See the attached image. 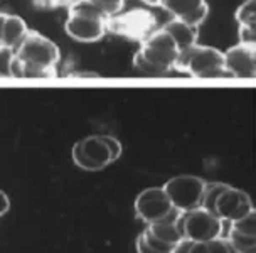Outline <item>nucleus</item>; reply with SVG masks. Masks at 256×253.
I'll return each instance as SVG.
<instances>
[{
	"instance_id": "obj_1",
	"label": "nucleus",
	"mask_w": 256,
	"mask_h": 253,
	"mask_svg": "<svg viewBox=\"0 0 256 253\" xmlns=\"http://www.w3.org/2000/svg\"><path fill=\"white\" fill-rule=\"evenodd\" d=\"M179 56V46L164 27H160L145 43H142L134 56V68L147 75H166L176 70Z\"/></svg>"
},
{
	"instance_id": "obj_2",
	"label": "nucleus",
	"mask_w": 256,
	"mask_h": 253,
	"mask_svg": "<svg viewBox=\"0 0 256 253\" xmlns=\"http://www.w3.org/2000/svg\"><path fill=\"white\" fill-rule=\"evenodd\" d=\"M176 70L194 78H228L224 53L212 46H192L180 51Z\"/></svg>"
},
{
	"instance_id": "obj_3",
	"label": "nucleus",
	"mask_w": 256,
	"mask_h": 253,
	"mask_svg": "<svg viewBox=\"0 0 256 253\" xmlns=\"http://www.w3.org/2000/svg\"><path fill=\"white\" fill-rule=\"evenodd\" d=\"M16 56L26 66L38 68V70H44L58 75V64L61 61L59 46L38 31L27 32L26 39L16 49Z\"/></svg>"
},
{
	"instance_id": "obj_4",
	"label": "nucleus",
	"mask_w": 256,
	"mask_h": 253,
	"mask_svg": "<svg viewBox=\"0 0 256 253\" xmlns=\"http://www.w3.org/2000/svg\"><path fill=\"white\" fill-rule=\"evenodd\" d=\"M106 27L110 32L120 38L142 44L154 32L158 31V22L155 14L148 9H130L126 12H120L118 16L110 17Z\"/></svg>"
},
{
	"instance_id": "obj_5",
	"label": "nucleus",
	"mask_w": 256,
	"mask_h": 253,
	"mask_svg": "<svg viewBox=\"0 0 256 253\" xmlns=\"http://www.w3.org/2000/svg\"><path fill=\"white\" fill-rule=\"evenodd\" d=\"M208 182L202 177L198 176H176L164 184V191L170 197L172 204L176 209L187 213V211L198 209L202 204V196Z\"/></svg>"
},
{
	"instance_id": "obj_6",
	"label": "nucleus",
	"mask_w": 256,
	"mask_h": 253,
	"mask_svg": "<svg viewBox=\"0 0 256 253\" xmlns=\"http://www.w3.org/2000/svg\"><path fill=\"white\" fill-rule=\"evenodd\" d=\"M72 160L83 171L96 172L112 164L113 157L104 135H90L83 140H78L74 144V147H72Z\"/></svg>"
},
{
	"instance_id": "obj_7",
	"label": "nucleus",
	"mask_w": 256,
	"mask_h": 253,
	"mask_svg": "<svg viewBox=\"0 0 256 253\" xmlns=\"http://www.w3.org/2000/svg\"><path fill=\"white\" fill-rule=\"evenodd\" d=\"M180 226L184 238L190 241L208 243L216 240V238H221L222 233V221L204 208L192 209L182 214Z\"/></svg>"
},
{
	"instance_id": "obj_8",
	"label": "nucleus",
	"mask_w": 256,
	"mask_h": 253,
	"mask_svg": "<svg viewBox=\"0 0 256 253\" xmlns=\"http://www.w3.org/2000/svg\"><path fill=\"white\" fill-rule=\"evenodd\" d=\"M134 206L136 218H140L147 224L162 221V219L168 218L172 211L176 209L170 197L164 191V187H147V189H144L136 196Z\"/></svg>"
},
{
	"instance_id": "obj_9",
	"label": "nucleus",
	"mask_w": 256,
	"mask_h": 253,
	"mask_svg": "<svg viewBox=\"0 0 256 253\" xmlns=\"http://www.w3.org/2000/svg\"><path fill=\"white\" fill-rule=\"evenodd\" d=\"M253 209H254V206H253L251 197L246 194L244 191L228 184V187L218 197L214 214H216L221 221L234 223L238 219L244 218V216L251 213Z\"/></svg>"
},
{
	"instance_id": "obj_10",
	"label": "nucleus",
	"mask_w": 256,
	"mask_h": 253,
	"mask_svg": "<svg viewBox=\"0 0 256 253\" xmlns=\"http://www.w3.org/2000/svg\"><path fill=\"white\" fill-rule=\"evenodd\" d=\"M106 24V21L68 14L64 31L71 39L78 41V43H96V41H102L108 32Z\"/></svg>"
},
{
	"instance_id": "obj_11",
	"label": "nucleus",
	"mask_w": 256,
	"mask_h": 253,
	"mask_svg": "<svg viewBox=\"0 0 256 253\" xmlns=\"http://www.w3.org/2000/svg\"><path fill=\"white\" fill-rule=\"evenodd\" d=\"M226 71L232 78H256V48L238 43L224 53Z\"/></svg>"
},
{
	"instance_id": "obj_12",
	"label": "nucleus",
	"mask_w": 256,
	"mask_h": 253,
	"mask_svg": "<svg viewBox=\"0 0 256 253\" xmlns=\"http://www.w3.org/2000/svg\"><path fill=\"white\" fill-rule=\"evenodd\" d=\"M160 7L170 12L174 19L184 21L186 24L198 29L209 14L206 0H160Z\"/></svg>"
},
{
	"instance_id": "obj_13",
	"label": "nucleus",
	"mask_w": 256,
	"mask_h": 253,
	"mask_svg": "<svg viewBox=\"0 0 256 253\" xmlns=\"http://www.w3.org/2000/svg\"><path fill=\"white\" fill-rule=\"evenodd\" d=\"M164 29L172 36V39L177 43L180 51H186L198 44V36H199L198 27L186 24L184 21L172 19L170 22H167V24L164 26Z\"/></svg>"
},
{
	"instance_id": "obj_14",
	"label": "nucleus",
	"mask_w": 256,
	"mask_h": 253,
	"mask_svg": "<svg viewBox=\"0 0 256 253\" xmlns=\"http://www.w3.org/2000/svg\"><path fill=\"white\" fill-rule=\"evenodd\" d=\"M27 32H29V29H27V26H26V22H24L22 17L7 14L2 46H6V48H10V49L16 51L22 44V41L26 39Z\"/></svg>"
},
{
	"instance_id": "obj_15",
	"label": "nucleus",
	"mask_w": 256,
	"mask_h": 253,
	"mask_svg": "<svg viewBox=\"0 0 256 253\" xmlns=\"http://www.w3.org/2000/svg\"><path fill=\"white\" fill-rule=\"evenodd\" d=\"M68 14H76V16L83 17H93L100 21H110V16H106L98 6H94L91 0H76L71 7H68Z\"/></svg>"
},
{
	"instance_id": "obj_16",
	"label": "nucleus",
	"mask_w": 256,
	"mask_h": 253,
	"mask_svg": "<svg viewBox=\"0 0 256 253\" xmlns=\"http://www.w3.org/2000/svg\"><path fill=\"white\" fill-rule=\"evenodd\" d=\"M228 184H222V182H211L206 186V191H204V196H202V204L200 208L208 209L209 213L214 214V209H216V202H218V197L219 194L226 189ZM216 216V214H214Z\"/></svg>"
},
{
	"instance_id": "obj_17",
	"label": "nucleus",
	"mask_w": 256,
	"mask_h": 253,
	"mask_svg": "<svg viewBox=\"0 0 256 253\" xmlns=\"http://www.w3.org/2000/svg\"><path fill=\"white\" fill-rule=\"evenodd\" d=\"M234 17L238 26H256V0H244L236 9Z\"/></svg>"
},
{
	"instance_id": "obj_18",
	"label": "nucleus",
	"mask_w": 256,
	"mask_h": 253,
	"mask_svg": "<svg viewBox=\"0 0 256 253\" xmlns=\"http://www.w3.org/2000/svg\"><path fill=\"white\" fill-rule=\"evenodd\" d=\"M228 240L232 243V246H234L240 253L256 251V238H253V236H246V234L238 233L234 229H230Z\"/></svg>"
},
{
	"instance_id": "obj_19",
	"label": "nucleus",
	"mask_w": 256,
	"mask_h": 253,
	"mask_svg": "<svg viewBox=\"0 0 256 253\" xmlns=\"http://www.w3.org/2000/svg\"><path fill=\"white\" fill-rule=\"evenodd\" d=\"M231 229H234V231L241 234H246V236L256 238V211L253 209L251 213L246 214L244 218L231 223Z\"/></svg>"
},
{
	"instance_id": "obj_20",
	"label": "nucleus",
	"mask_w": 256,
	"mask_h": 253,
	"mask_svg": "<svg viewBox=\"0 0 256 253\" xmlns=\"http://www.w3.org/2000/svg\"><path fill=\"white\" fill-rule=\"evenodd\" d=\"M14 58H16V51L0 46V78H12Z\"/></svg>"
},
{
	"instance_id": "obj_21",
	"label": "nucleus",
	"mask_w": 256,
	"mask_h": 253,
	"mask_svg": "<svg viewBox=\"0 0 256 253\" xmlns=\"http://www.w3.org/2000/svg\"><path fill=\"white\" fill-rule=\"evenodd\" d=\"M91 2L98 6L110 17L118 16L123 11V6H125V0H91Z\"/></svg>"
},
{
	"instance_id": "obj_22",
	"label": "nucleus",
	"mask_w": 256,
	"mask_h": 253,
	"mask_svg": "<svg viewBox=\"0 0 256 253\" xmlns=\"http://www.w3.org/2000/svg\"><path fill=\"white\" fill-rule=\"evenodd\" d=\"M209 251L211 253H240L232 246V243L228 238H216L209 241Z\"/></svg>"
},
{
	"instance_id": "obj_23",
	"label": "nucleus",
	"mask_w": 256,
	"mask_h": 253,
	"mask_svg": "<svg viewBox=\"0 0 256 253\" xmlns=\"http://www.w3.org/2000/svg\"><path fill=\"white\" fill-rule=\"evenodd\" d=\"M76 0H34L36 7L49 11V9H56V7H71Z\"/></svg>"
},
{
	"instance_id": "obj_24",
	"label": "nucleus",
	"mask_w": 256,
	"mask_h": 253,
	"mask_svg": "<svg viewBox=\"0 0 256 253\" xmlns=\"http://www.w3.org/2000/svg\"><path fill=\"white\" fill-rule=\"evenodd\" d=\"M104 139H106V144L110 147V150H112V157H113V162H115L116 159H120V155H122V144H120V140L115 139V137H112V135H104Z\"/></svg>"
},
{
	"instance_id": "obj_25",
	"label": "nucleus",
	"mask_w": 256,
	"mask_h": 253,
	"mask_svg": "<svg viewBox=\"0 0 256 253\" xmlns=\"http://www.w3.org/2000/svg\"><path fill=\"white\" fill-rule=\"evenodd\" d=\"M135 246H136V253H160L158 250H155L154 246H150L147 240H145L144 234H138V238H136L135 241Z\"/></svg>"
},
{
	"instance_id": "obj_26",
	"label": "nucleus",
	"mask_w": 256,
	"mask_h": 253,
	"mask_svg": "<svg viewBox=\"0 0 256 253\" xmlns=\"http://www.w3.org/2000/svg\"><path fill=\"white\" fill-rule=\"evenodd\" d=\"M12 78L24 80V63H22L17 56L14 58V63H12Z\"/></svg>"
},
{
	"instance_id": "obj_27",
	"label": "nucleus",
	"mask_w": 256,
	"mask_h": 253,
	"mask_svg": "<svg viewBox=\"0 0 256 253\" xmlns=\"http://www.w3.org/2000/svg\"><path fill=\"white\" fill-rule=\"evenodd\" d=\"M189 253H211L209 251V241H192Z\"/></svg>"
},
{
	"instance_id": "obj_28",
	"label": "nucleus",
	"mask_w": 256,
	"mask_h": 253,
	"mask_svg": "<svg viewBox=\"0 0 256 253\" xmlns=\"http://www.w3.org/2000/svg\"><path fill=\"white\" fill-rule=\"evenodd\" d=\"M10 208V199H8V196L0 189V216H4Z\"/></svg>"
},
{
	"instance_id": "obj_29",
	"label": "nucleus",
	"mask_w": 256,
	"mask_h": 253,
	"mask_svg": "<svg viewBox=\"0 0 256 253\" xmlns=\"http://www.w3.org/2000/svg\"><path fill=\"white\" fill-rule=\"evenodd\" d=\"M190 240H182L180 243H177L176 248L172 250V253H189L190 250Z\"/></svg>"
},
{
	"instance_id": "obj_30",
	"label": "nucleus",
	"mask_w": 256,
	"mask_h": 253,
	"mask_svg": "<svg viewBox=\"0 0 256 253\" xmlns=\"http://www.w3.org/2000/svg\"><path fill=\"white\" fill-rule=\"evenodd\" d=\"M6 21H7V14L0 12V46H2V39H4V29H6Z\"/></svg>"
},
{
	"instance_id": "obj_31",
	"label": "nucleus",
	"mask_w": 256,
	"mask_h": 253,
	"mask_svg": "<svg viewBox=\"0 0 256 253\" xmlns=\"http://www.w3.org/2000/svg\"><path fill=\"white\" fill-rule=\"evenodd\" d=\"M70 75L76 78H98L96 73H88V71H74V73H70Z\"/></svg>"
},
{
	"instance_id": "obj_32",
	"label": "nucleus",
	"mask_w": 256,
	"mask_h": 253,
	"mask_svg": "<svg viewBox=\"0 0 256 253\" xmlns=\"http://www.w3.org/2000/svg\"><path fill=\"white\" fill-rule=\"evenodd\" d=\"M142 2H145L150 7H160V0H142Z\"/></svg>"
},
{
	"instance_id": "obj_33",
	"label": "nucleus",
	"mask_w": 256,
	"mask_h": 253,
	"mask_svg": "<svg viewBox=\"0 0 256 253\" xmlns=\"http://www.w3.org/2000/svg\"><path fill=\"white\" fill-rule=\"evenodd\" d=\"M251 253H256V251H251Z\"/></svg>"
}]
</instances>
